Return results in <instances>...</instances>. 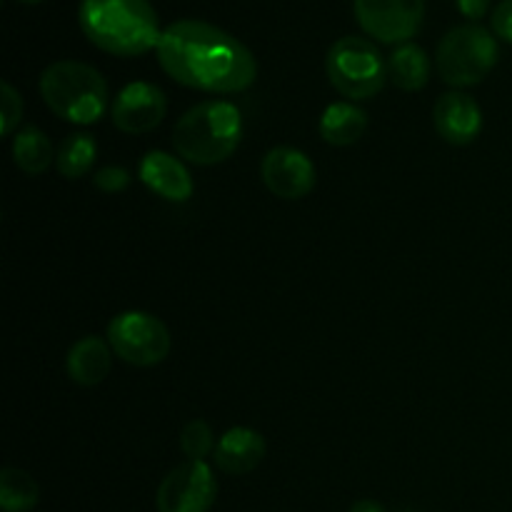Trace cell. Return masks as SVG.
Wrapping results in <instances>:
<instances>
[{
  "mask_svg": "<svg viewBox=\"0 0 512 512\" xmlns=\"http://www.w3.org/2000/svg\"><path fill=\"white\" fill-rule=\"evenodd\" d=\"M108 343L120 360L150 368L168 358L170 333L165 323L143 310H128L110 320Z\"/></svg>",
  "mask_w": 512,
  "mask_h": 512,
  "instance_id": "cell-7",
  "label": "cell"
},
{
  "mask_svg": "<svg viewBox=\"0 0 512 512\" xmlns=\"http://www.w3.org/2000/svg\"><path fill=\"white\" fill-rule=\"evenodd\" d=\"M218 498V480L205 460H188L165 475L155 495L158 512H208Z\"/></svg>",
  "mask_w": 512,
  "mask_h": 512,
  "instance_id": "cell-9",
  "label": "cell"
},
{
  "mask_svg": "<svg viewBox=\"0 0 512 512\" xmlns=\"http://www.w3.org/2000/svg\"><path fill=\"white\" fill-rule=\"evenodd\" d=\"M95 155H98V143H95L93 135L73 133L60 143L58 153H55V165H58V173L63 178L78 180L80 175L93 168Z\"/></svg>",
  "mask_w": 512,
  "mask_h": 512,
  "instance_id": "cell-19",
  "label": "cell"
},
{
  "mask_svg": "<svg viewBox=\"0 0 512 512\" xmlns=\"http://www.w3.org/2000/svg\"><path fill=\"white\" fill-rule=\"evenodd\" d=\"M265 188L283 200H300L313 193L315 188V165L303 150L280 145L263 158L260 165Z\"/></svg>",
  "mask_w": 512,
  "mask_h": 512,
  "instance_id": "cell-10",
  "label": "cell"
},
{
  "mask_svg": "<svg viewBox=\"0 0 512 512\" xmlns=\"http://www.w3.org/2000/svg\"><path fill=\"white\" fill-rule=\"evenodd\" d=\"M155 53L175 83L205 93H243L258 78V60L248 45L205 20L170 23Z\"/></svg>",
  "mask_w": 512,
  "mask_h": 512,
  "instance_id": "cell-1",
  "label": "cell"
},
{
  "mask_svg": "<svg viewBox=\"0 0 512 512\" xmlns=\"http://www.w3.org/2000/svg\"><path fill=\"white\" fill-rule=\"evenodd\" d=\"M215 468L225 475H248L263 463L265 438L253 428H230L215 445Z\"/></svg>",
  "mask_w": 512,
  "mask_h": 512,
  "instance_id": "cell-14",
  "label": "cell"
},
{
  "mask_svg": "<svg viewBox=\"0 0 512 512\" xmlns=\"http://www.w3.org/2000/svg\"><path fill=\"white\" fill-rule=\"evenodd\" d=\"M388 78L405 93L423 90L430 80V58L420 45L403 43L390 53Z\"/></svg>",
  "mask_w": 512,
  "mask_h": 512,
  "instance_id": "cell-17",
  "label": "cell"
},
{
  "mask_svg": "<svg viewBox=\"0 0 512 512\" xmlns=\"http://www.w3.org/2000/svg\"><path fill=\"white\" fill-rule=\"evenodd\" d=\"M40 95L58 118L75 125L98 123L108 108V83L100 70L80 60L50 63L40 75Z\"/></svg>",
  "mask_w": 512,
  "mask_h": 512,
  "instance_id": "cell-4",
  "label": "cell"
},
{
  "mask_svg": "<svg viewBox=\"0 0 512 512\" xmlns=\"http://www.w3.org/2000/svg\"><path fill=\"white\" fill-rule=\"evenodd\" d=\"M0 130L3 135H10L20 125V118H23V98H20L18 90L3 80L0 83Z\"/></svg>",
  "mask_w": 512,
  "mask_h": 512,
  "instance_id": "cell-22",
  "label": "cell"
},
{
  "mask_svg": "<svg viewBox=\"0 0 512 512\" xmlns=\"http://www.w3.org/2000/svg\"><path fill=\"white\" fill-rule=\"evenodd\" d=\"M490 25H493V33L498 35L500 40L512 45V0H503V3L493 10Z\"/></svg>",
  "mask_w": 512,
  "mask_h": 512,
  "instance_id": "cell-24",
  "label": "cell"
},
{
  "mask_svg": "<svg viewBox=\"0 0 512 512\" xmlns=\"http://www.w3.org/2000/svg\"><path fill=\"white\" fill-rule=\"evenodd\" d=\"M15 3H23V5H38V3H43V0H15Z\"/></svg>",
  "mask_w": 512,
  "mask_h": 512,
  "instance_id": "cell-27",
  "label": "cell"
},
{
  "mask_svg": "<svg viewBox=\"0 0 512 512\" xmlns=\"http://www.w3.org/2000/svg\"><path fill=\"white\" fill-rule=\"evenodd\" d=\"M490 3H493V0H455L460 13H463L468 20H473V23L475 20L485 18V13L490 10Z\"/></svg>",
  "mask_w": 512,
  "mask_h": 512,
  "instance_id": "cell-25",
  "label": "cell"
},
{
  "mask_svg": "<svg viewBox=\"0 0 512 512\" xmlns=\"http://www.w3.org/2000/svg\"><path fill=\"white\" fill-rule=\"evenodd\" d=\"M110 350H113L110 343H105L98 335L80 338L78 343L70 348L68 360H65L70 380H73L75 385H83V388H95V385L103 383L110 373V365H113Z\"/></svg>",
  "mask_w": 512,
  "mask_h": 512,
  "instance_id": "cell-15",
  "label": "cell"
},
{
  "mask_svg": "<svg viewBox=\"0 0 512 512\" xmlns=\"http://www.w3.org/2000/svg\"><path fill=\"white\" fill-rule=\"evenodd\" d=\"M40 488L25 470L3 468L0 473V508L3 512H30L38 505Z\"/></svg>",
  "mask_w": 512,
  "mask_h": 512,
  "instance_id": "cell-20",
  "label": "cell"
},
{
  "mask_svg": "<svg viewBox=\"0 0 512 512\" xmlns=\"http://www.w3.org/2000/svg\"><path fill=\"white\" fill-rule=\"evenodd\" d=\"M400 512H415V510H400Z\"/></svg>",
  "mask_w": 512,
  "mask_h": 512,
  "instance_id": "cell-28",
  "label": "cell"
},
{
  "mask_svg": "<svg viewBox=\"0 0 512 512\" xmlns=\"http://www.w3.org/2000/svg\"><path fill=\"white\" fill-rule=\"evenodd\" d=\"M165 113H168V100L163 90L145 80H135L125 85L115 98L113 125L128 135L150 133L163 123Z\"/></svg>",
  "mask_w": 512,
  "mask_h": 512,
  "instance_id": "cell-11",
  "label": "cell"
},
{
  "mask_svg": "<svg viewBox=\"0 0 512 512\" xmlns=\"http://www.w3.org/2000/svg\"><path fill=\"white\" fill-rule=\"evenodd\" d=\"M325 70L333 88L350 100L375 98L388 80V65L380 50L360 35L335 40L325 55Z\"/></svg>",
  "mask_w": 512,
  "mask_h": 512,
  "instance_id": "cell-6",
  "label": "cell"
},
{
  "mask_svg": "<svg viewBox=\"0 0 512 512\" xmlns=\"http://www.w3.org/2000/svg\"><path fill=\"white\" fill-rule=\"evenodd\" d=\"M78 20L95 48L118 58L158 50L163 35L150 0H80Z\"/></svg>",
  "mask_w": 512,
  "mask_h": 512,
  "instance_id": "cell-2",
  "label": "cell"
},
{
  "mask_svg": "<svg viewBox=\"0 0 512 512\" xmlns=\"http://www.w3.org/2000/svg\"><path fill=\"white\" fill-rule=\"evenodd\" d=\"M93 185L103 193H120L130 185V173L125 168H118V165H105L95 173Z\"/></svg>",
  "mask_w": 512,
  "mask_h": 512,
  "instance_id": "cell-23",
  "label": "cell"
},
{
  "mask_svg": "<svg viewBox=\"0 0 512 512\" xmlns=\"http://www.w3.org/2000/svg\"><path fill=\"white\" fill-rule=\"evenodd\" d=\"M243 140L240 110L228 100H205L190 108L173 128V148L188 163L218 165L238 150Z\"/></svg>",
  "mask_w": 512,
  "mask_h": 512,
  "instance_id": "cell-3",
  "label": "cell"
},
{
  "mask_svg": "<svg viewBox=\"0 0 512 512\" xmlns=\"http://www.w3.org/2000/svg\"><path fill=\"white\" fill-rule=\"evenodd\" d=\"M433 123L445 143L470 145L483 130V110L473 95L453 90V93L440 95L435 103Z\"/></svg>",
  "mask_w": 512,
  "mask_h": 512,
  "instance_id": "cell-12",
  "label": "cell"
},
{
  "mask_svg": "<svg viewBox=\"0 0 512 512\" xmlns=\"http://www.w3.org/2000/svg\"><path fill=\"white\" fill-rule=\"evenodd\" d=\"M140 180L150 193L160 195V198L170 200V203H185L193 198V178H190L188 168L183 160L175 155L163 153V150H153L140 163Z\"/></svg>",
  "mask_w": 512,
  "mask_h": 512,
  "instance_id": "cell-13",
  "label": "cell"
},
{
  "mask_svg": "<svg viewBox=\"0 0 512 512\" xmlns=\"http://www.w3.org/2000/svg\"><path fill=\"white\" fill-rule=\"evenodd\" d=\"M498 40L478 23L448 30L438 45L440 78L453 88H473L483 83L498 65Z\"/></svg>",
  "mask_w": 512,
  "mask_h": 512,
  "instance_id": "cell-5",
  "label": "cell"
},
{
  "mask_svg": "<svg viewBox=\"0 0 512 512\" xmlns=\"http://www.w3.org/2000/svg\"><path fill=\"white\" fill-rule=\"evenodd\" d=\"M355 20L373 40L403 45L420 30L425 0H353Z\"/></svg>",
  "mask_w": 512,
  "mask_h": 512,
  "instance_id": "cell-8",
  "label": "cell"
},
{
  "mask_svg": "<svg viewBox=\"0 0 512 512\" xmlns=\"http://www.w3.org/2000/svg\"><path fill=\"white\" fill-rule=\"evenodd\" d=\"M180 448L190 460H205L210 453H215L210 425L205 420H190L180 433Z\"/></svg>",
  "mask_w": 512,
  "mask_h": 512,
  "instance_id": "cell-21",
  "label": "cell"
},
{
  "mask_svg": "<svg viewBox=\"0 0 512 512\" xmlns=\"http://www.w3.org/2000/svg\"><path fill=\"white\" fill-rule=\"evenodd\" d=\"M53 143L43 130L35 125H25L15 133L13 140V160L25 175H40L53 163Z\"/></svg>",
  "mask_w": 512,
  "mask_h": 512,
  "instance_id": "cell-18",
  "label": "cell"
},
{
  "mask_svg": "<svg viewBox=\"0 0 512 512\" xmlns=\"http://www.w3.org/2000/svg\"><path fill=\"white\" fill-rule=\"evenodd\" d=\"M350 512H385V508L375 500H358V503L350 508Z\"/></svg>",
  "mask_w": 512,
  "mask_h": 512,
  "instance_id": "cell-26",
  "label": "cell"
},
{
  "mask_svg": "<svg viewBox=\"0 0 512 512\" xmlns=\"http://www.w3.org/2000/svg\"><path fill=\"white\" fill-rule=\"evenodd\" d=\"M368 128V113L353 103H333L325 108L320 118V135L328 145L335 148H348L358 143Z\"/></svg>",
  "mask_w": 512,
  "mask_h": 512,
  "instance_id": "cell-16",
  "label": "cell"
}]
</instances>
